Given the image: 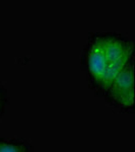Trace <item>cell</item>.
<instances>
[{"label":"cell","instance_id":"cell-1","mask_svg":"<svg viewBox=\"0 0 135 152\" xmlns=\"http://www.w3.org/2000/svg\"><path fill=\"white\" fill-rule=\"evenodd\" d=\"M134 46L132 39L119 33L100 31L88 35L80 66L98 96H102L130 59L135 57Z\"/></svg>","mask_w":135,"mask_h":152},{"label":"cell","instance_id":"cell-2","mask_svg":"<svg viewBox=\"0 0 135 152\" xmlns=\"http://www.w3.org/2000/svg\"><path fill=\"white\" fill-rule=\"evenodd\" d=\"M134 62L135 57L130 59L102 95L111 105L127 114L135 112Z\"/></svg>","mask_w":135,"mask_h":152},{"label":"cell","instance_id":"cell-3","mask_svg":"<svg viewBox=\"0 0 135 152\" xmlns=\"http://www.w3.org/2000/svg\"><path fill=\"white\" fill-rule=\"evenodd\" d=\"M33 144L26 139H11L0 136V152H34Z\"/></svg>","mask_w":135,"mask_h":152},{"label":"cell","instance_id":"cell-4","mask_svg":"<svg viewBox=\"0 0 135 152\" xmlns=\"http://www.w3.org/2000/svg\"><path fill=\"white\" fill-rule=\"evenodd\" d=\"M9 104V99L8 94H7V89L5 85L3 84L0 77V119L4 117V115L7 113Z\"/></svg>","mask_w":135,"mask_h":152},{"label":"cell","instance_id":"cell-5","mask_svg":"<svg viewBox=\"0 0 135 152\" xmlns=\"http://www.w3.org/2000/svg\"><path fill=\"white\" fill-rule=\"evenodd\" d=\"M34 152H36V151H34Z\"/></svg>","mask_w":135,"mask_h":152}]
</instances>
